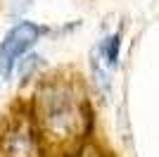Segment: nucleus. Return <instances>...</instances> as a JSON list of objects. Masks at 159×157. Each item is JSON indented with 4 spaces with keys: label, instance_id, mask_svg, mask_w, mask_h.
Wrapping results in <instances>:
<instances>
[{
    "label": "nucleus",
    "instance_id": "f257e3e1",
    "mask_svg": "<svg viewBox=\"0 0 159 157\" xmlns=\"http://www.w3.org/2000/svg\"><path fill=\"white\" fill-rule=\"evenodd\" d=\"M38 36H40V29L31 21H21L14 29H10L5 40L0 43V76L2 78L10 76L14 62L38 40Z\"/></svg>",
    "mask_w": 159,
    "mask_h": 157
}]
</instances>
